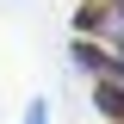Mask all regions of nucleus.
Listing matches in <instances>:
<instances>
[{"label": "nucleus", "mask_w": 124, "mask_h": 124, "mask_svg": "<svg viewBox=\"0 0 124 124\" xmlns=\"http://www.w3.org/2000/svg\"><path fill=\"white\" fill-rule=\"evenodd\" d=\"M25 124H50V106H44V99H31V106H25Z\"/></svg>", "instance_id": "obj_2"}, {"label": "nucleus", "mask_w": 124, "mask_h": 124, "mask_svg": "<svg viewBox=\"0 0 124 124\" xmlns=\"http://www.w3.org/2000/svg\"><path fill=\"white\" fill-rule=\"evenodd\" d=\"M93 99H99V112H106V118H124V81H99V87H93Z\"/></svg>", "instance_id": "obj_1"}, {"label": "nucleus", "mask_w": 124, "mask_h": 124, "mask_svg": "<svg viewBox=\"0 0 124 124\" xmlns=\"http://www.w3.org/2000/svg\"><path fill=\"white\" fill-rule=\"evenodd\" d=\"M99 6H106V13H118V19H124V0H99Z\"/></svg>", "instance_id": "obj_3"}]
</instances>
